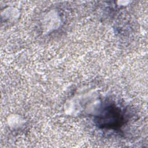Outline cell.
I'll use <instances>...</instances> for the list:
<instances>
[{"mask_svg":"<svg viewBox=\"0 0 148 148\" xmlns=\"http://www.w3.org/2000/svg\"><path fill=\"white\" fill-rule=\"evenodd\" d=\"M123 110L115 105H108L97 118V123L102 128L116 129L124 123L125 116Z\"/></svg>","mask_w":148,"mask_h":148,"instance_id":"1","label":"cell"}]
</instances>
